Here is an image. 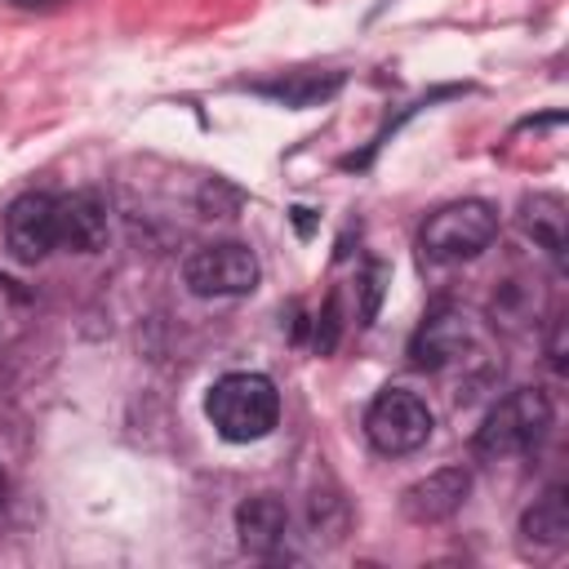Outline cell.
<instances>
[{
  "instance_id": "obj_1",
  "label": "cell",
  "mask_w": 569,
  "mask_h": 569,
  "mask_svg": "<svg viewBox=\"0 0 569 569\" xmlns=\"http://www.w3.org/2000/svg\"><path fill=\"white\" fill-rule=\"evenodd\" d=\"M204 418L213 422V431L231 445H253L262 436L276 431L280 422V391L267 373L240 369V373H222L209 396H204Z\"/></svg>"
},
{
  "instance_id": "obj_2",
  "label": "cell",
  "mask_w": 569,
  "mask_h": 569,
  "mask_svg": "<svg viewBox=\"0 0 569 569\" xmlns=\"http://www.w3.org/2000/svg\"><path fill=\"white\" fill-rule=\"evenodd\" d=\"M556 422V405L542 387H516L507 400H498L489 409V418L476 427V458H516V453H533Z\"/></svg>"
},
{
  "instance_id": "obj_3",
  "label": "cell",
  "mask_w": 569,
  "mask_h": 569,
  "mask_svg": "<svg viewBox=\"0 0 569 569\" xmlns=\"http://www.w3.org/2000/svg\"><path fill=\"white\" fill-rule=\"evenodd\" d=\"M498 236V209L489 200H449L440 204L422 231H418V249L427 262H467L480 258Z\"/></svg>"
},
{
  "instance_id": "obj_4",
  "label": "cell",
  "mask_w": 569,
  "mask_h": 569,
  "mask_svg": "<svg viewBox=\"0 0 569 569\" xmlns=\"http://www.w3.org/2000/svg\"><path fill=\"white\" fill-rule=\"evenodd\" d=\"M431 431H436L431 405L418 391H409V387H387L365 409V440L382 458H409V453H418L431 440Z\"/></svg>"
},
{
  "instance_id": "obj_5",
  "label": "cell",
  "mask_w": 569,
  "mask_h": 569,
  "mask_svg": "<svg viewBox=\"0 0 569 569\" xmlns=\"http://www.w3.org/2000/svg\"><path fill=\"white\" fill-rule=\"evenodd\" d=\"M258 258L249 244L240 240H218V244H200L182 258V284L196 298H244L258 289Z\"/></svg>"
},
{
  "instance_id": "obj_6",
  "label": "cell",
  "mask_w": 569,
  "mask_h": 569,
  "mask_svg": "<svg viewBox=\"0 0 569 569\" xmlns=\"http://www.w3.org/2000/svg\"><path fill=\"white\" fill-rule=\"evenodd\" d=\"M4 244L18 262H40L58 249V196L27 191L4 209Z\"/></svg>"
},
{
  "instance_id": "obj_7",
  "label": "cell",
  "mask_w": 569,
  "mask_h": 569,
  "mask_svg": "<svg viewBox=\"0 0 569 569\" xmlns=\"http://www.w3.org/2000/svg\"><path fill=\"white\" fill-rule=\"evenodd\" d=\"M471 325L453 307H436L422 316V325L409 338V365L422 373H445L449 365H462L471 351Z\"/></svg>"
},
{
  "instance_id": "obj_8",
  "label": "cell",
  "mask_w": 569,
  "mask_h": 569,
  "mask_svg": "<svg viewBox=\"0 0 569 569\" xmlns=\"http://www.w3.org/2000/svg\"><path fill=\"white\" fill-rule=\"evenodd\" d=\"M467 493H471V471L467 467H440L400 493V511L413 525H440L467 502Z\"/></svg>"
},
{
  "instance_id": "obj_9",
  "label": "cell",
  "mask_w": 569,
  "mask_h": 569,
  "mask_svg": "<svg viewBox=\"0 0 569 569\" xmlns=\"http://www.w3.org/2000/svg\"><path fill=\"white\" fill-rule=\"evenodd\" d=\"M236 538L240 551L258 560H280L289 542V507L276 493H253L236 507Z\"/></svg>"
},
{
  "instance_id": "obj_10",
  "label": "cell",
  "mask_w": 569,
  "mask_h": 569,
  "mask_svg": "<svg viewBox=\"0 0 569 569\" xmlns=\"http://www.w3.org/2000/svg\"><path fill=\"white\" fill-rule=\"evenodd\" d=\"M107 244V204L93 191L58 196V249L98 253Z\"/></svg>"
},
{
  "instance_id": "obj_11",
  "label": "cell",
  "mask_w": 569,
  "mask_h": 569,
  "mask_svg": "<svg viewBox=\"0 0 569 569\" xmlns=\"http://www.w3.org/2000/svg\"><path fill=\"white\" fill-rule=\"evenodd\" d=\"M342 71H320V67H293V71H280L276 80H253L249 89L253 93H262V98H271V102H280V107H293V111H302V107H320V102H329L338 89H342Z\"/></svg>"
},
{
  "instance_id": "obj_12",
  "label": "cell",
  "mask_w": 569,
  "mask_h": 569,
  "mask_svg": "<svg viewBox=\"0 0 569 569\" xmlns=\"http://www.w3.org/2000/svg\"><path fill=\"white\" fill-rule=\"evenodd\" d=\"M520 542L525 551H560L569 542V489L551 485L533 507L520 516Z\"/></svg>"
},
{
  "instance_id": "obj_13",
  "label": "cell",
  "mask_w": 569,
  "mask_h": 569,
  "mask_svg": "<svg viewBox=\"0 0 569 569\" xmlns=\"http://www.w3.org/2000/svg\"><path fill=\"white\" fill-rule=\"evenodd\" d=\"M565 200L560 196H551V191H533V196H525L520 200V227H525V236L560 267L565 262Z\"/></svg>"
},
{
  "instance_id": "obj_14",
  "label": "cell",
  "mask_w": 569,
  "mask_h": 569,
  "mask_svg": "<svg viewBox=\"0 0 569 569\" xmlns=\"http://www.w3.org/2000/svg\"><path fill=\"white\" fill-rule=\"evenodd\" d=\"M382 280H387V267H382V262H369V267H365V276H360V289H365V302H360V325H373L378 302H382Z\"/></svg>"
},
{
  "instance_id": "obj_15",
  "label": "cell",
  "mask_w": 569,
  "mask_h": 569,
  "mask_svg": "<svg viewBox=\"0 0 569 569\" xmlns=\"http://www.w3.org/2000/svg\"><path fill=\"white\" fill-rule=\"evenodd\" d=\"M311 342H316V351H320V356L338 347V298H329V302L316 311V325H311Z\"/></svg>"
},
{
  "instance_id": "obj_16",
  "label": "cell",
  "mask_w": 569,
  "mask_h": 569,
  "mask_svg": "<svg viewBox=\"0 0 569 569\" xmlns=\"http://www.w3.org/2000/svg\"><path fill=\"white\" fill-rule=\"evenodd\" d=\"M547 360H551V369L556 373H565L569 365H565V316H556L551 320V338H547Z\"/></svg>"
},
{
  "instance_id": "obj_17",
  "label": "cell",
  "mask_w": 569,
  "mask_h": 569,
  "mask_svg": "<svg viewBox=\"0 0 569 569\" xmlns=\"http://www.w3.org/2000/svg\"><path fill=\"white\" fill-rule=\"evenodd\" d=\"M9 4H18V9H40V13H44V9H62L67 0H9Z\"/></svg>"
},
{
  "instance_id": "obj_18",
  "label": "cell",
  "mask_w": 569,
  "mask_h": 569,
  "mask_svg": "<svg viewBox=\"0 0 569 569\" xmlns=\"http://www.w3.org/2000/svg\"><path fill=\"white\" fill-rule=\"evenodd\" d=\"M9 502V476H4V467H0V507Z\"/></svg>"
}]
</instances>
